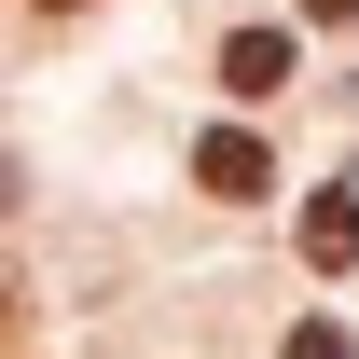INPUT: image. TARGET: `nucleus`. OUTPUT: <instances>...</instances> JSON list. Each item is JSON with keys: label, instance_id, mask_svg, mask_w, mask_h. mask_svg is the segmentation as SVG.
<instances>
[{"label": "nucleus", "instance_id": "5", "mask_svg": "<svg viewBox=\"0 0 359 359\" xmlns=\"http://www.w3.org/2000/svg\"><path fill=\"white\" fill-rule=\"evenodd\" d=\"M42 14H83V0H42Z\"/></svg>", "mask_w": 359, "mask_h": 359}, {"label": "nucleus", "instance_id": "1", "mask_svg": "<svg viewBox=\"0 0 359 359\" xmlns=\"http://www.w3.org/2000/svg\"><path fill=\"white\" fill-rule=\"evenodd\" d=\"M194 180H208V194H222V208H249V194H263V138H249V125H222V138H194Z\"/></svg>", "mask_w": 359, "mask_h": 359}, {"label": "nucleus", "instance_id": "4", "mask_svg": "<svg viewBox=\"0 0 359 359\" xmlns=\"http://www.w3.org/2000/svg\"><path fill=\"white\" fill-rule=\"evenodd\" d=\"M304 14H318V28H346V14H359V0H304Z\"/></svg>", "mask_w": 359, "mask_h": 359}, {"label": "nucleus", "instance_id": "3", "mask_svg": "<svg viewBox=\"0 0 359 359\" xmlns=\"http://www.w3.org/2000/svg\"><path fill=\"white\" fill-rule=\"evenodd\" d=\"M304 263H318V276L359 263V194H318V208H304Z\"/></svg>", "mask_w": 359, "mask_h": 359}, {"label": "nucleus", "instance_id": "2", "mask_svg": "<svg viewBox=\"0 0 359 359\" xmlns=\"http://www.w3.org/2000/svg\"><path fill=\"white\" fill-rule=\"evenodd\" d=\"M222 83L235 97H276V83H290V28H235V42H222Z\"/></svg>", "mask_w": 359, "mask_h": 359}]
</instances>
